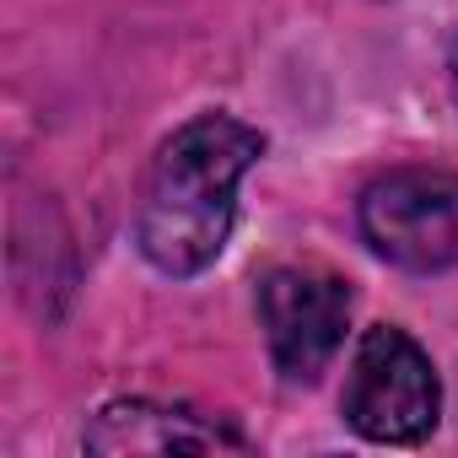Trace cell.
I'll return each instance as SVG.
<instances>
[{
  "mask_svg": "<svg viewBox=\"0 0 458 458\" xmlns=\"http://www.w3.org/2000/svg\"><path fill=\"white\" fill-rule=\"evenodd\" d=\"M265 157V135L233 114L178 124L140 183L135 243L162 276H199L221 259L238 221V183Z\"/></svg>",
  "mask_w": 458,
  "mask_h": 458,
  "instance_id": "1",
  "label": "cell"
},
{
  "mask_svg": "<svg viewBox=\"0 0 458 458\" xmlns=\"http://www.w3.org/2000/svg\"><path fill=\"white\" fill-rule=\"evenodd\" d=\"M340 410H345V426L367 442H383V447L426 442L442 415V383L420 340L394 324L367 329L351 356Z\"/></svg>",
  "mask_w": 458,
  "mask_h": 458,
  "instance_id": "2",
  "label": "cell"
},
{
  "mask_svg": "<svg viewBox=\"0 0 458 458\" xmlns=\"http://www.w3.org/2000/svg\"><path fill=\"white\" fill-rule=\"evenodd\" d=\"M356 226L367 249L399 270H458V173L394 167L372 178L356 199Z\"/></svg>",
  "mask_w": 458,
  "mask_h": 458,
  "instance_id": "3",
  "label": "cell"
},
{
  "mask_svg": "<svg viewBox=\"0 0 458 458\" xmlns=\"http://www.w3.org/2000/svg\"><path fill=\"white\" fill-rule=\"evenodd\" d=\"M259 324L286 383H313L345 345L351 286L324 265H276L259 281Z\"/></svg>",
  "mask_w": 458,
  "mask_h": 458,
  "instance_id": "4",
  "label": "cell"
},
{
  "mask_svg": "<svg viewBox=\"0 0 458 458\" xmlns=\"http://www.w3.org/2000/svg\"><path fill=\"white\" fill-rule=\"evenodd\" d=\"M87 453H249L254 442L216 415L162 399H114L81 431Z\"/></svg>",
  "mask_w": 458,
  "mask_h": 458,
  "instance_id": "5",
  "label": "cell"
},
{
  "mask_svg": "<svg viewBox=\"0 0 458 458\" xmlns=\"http://www.w3.org/2000/svg\"><path fill=\"white\" fill-rule=\"evenodd\" d=\"M447 81H453V98H458V33H453V44H447Z\"/></svg>",
  "mask_w": 458,
  "mask_h": 458,
  "instance_id": "6",
  "label": "cell"
}]
</instances>
